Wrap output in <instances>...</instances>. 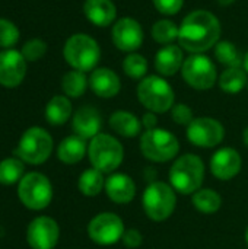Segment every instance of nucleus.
I'll return each mask as SVG.
<instances>
[{
	"mask_svg": "<svg viewBox=\"0 0 248 249\" xmlns=\"http://www.w3.org/2000/svg\"><path fill=\"white\" fill-rule=\"evenodd\" d=\"M241 165L243 160L240 153L231 147H224L218 150L210 159V171L213 177L221 181L232 179L241 171Z\"/></svg>",
	"mask_w": 248,
	"mask_h": 249,
	"instance_id": "obj_16",
	"label": "nucleus"
},
{
	"mask_svg": "<svg viewBox=\"0 0 248 249\" xmlns=\"http://www.w3.org/2000/svg\"><path fill=\"white\" fill-rule=\"evenodd\" d=\"M175 190L165 182H152L143 193V210L153 222L167 220L175 210Z\"/></svg>",
	"mask_w": 248,
	"mask_h": 249,
	"instance_id": "obj_7",
	"label": "nucleus"
},
{
	"mask_svg": "<svg viewBox=\"0 0 248 249\" xmlns=\"http://www.w3.org/2000/svg\"><path fill=\"white\" fill-rule=\"evenodd\" d=\"M225 136L224 125L209 117L194 118L187 125V139L191 144L203 149H210L218 146Z\"/></svg>",
	"mask_w": 248,
	"mask_h": 249,
	"instance_id": "obj_11",
	"label": "nucleus"
},
{
	"mask_svg": "<svg viewBox=\"0 0 248 249\" xmlns=\"http://www.w3.org/2000/svg\"><path fill=\"white\" fill-rule=\"evenodd\" d=\"M110 127L123 137H136L140 133V120L127 111H115L110 117Z\"/></svg>",
	"mask_w": 248,
	"mask_h": 249,
	"instance_id": "obj_22",
	"label": "nucleus"
},
{
	"mask_svg": "<svg viewBox=\"0 0 248 249\" xmlns=\"http://www.w3.org/2000/svg\"><path fill=\"white\" fill-rule=\"evenodd\" d=\"M88 155L95 169L101 171L102 174H111L121 165L124 149L115 137L99 133L91 139Z\"/></svg>",
	"mask_w": 248,
	"mask_h": 249,
	"instance_id": "obj_5",
	"label": "nucleus"
},
{
	"mask_svg": "<svg viewBox=\"0 0 248 249\" xmlns=\"http://www.w3.org/2000/svg\"><path fill=\"white\" fill-rule=\"evenodd\" d=\"M247 89H248V83H247Z\"/></svg>",
	"mask_w": 248,
	"mask_h": 249,
	"instance_id": "obj_43",
	"label": "nucleus"
},
{
	"mask_svg": "<svg viewBox=\"0 0 248 249\" xmlns=\"http://www.w3.org/2000/svg\"><path fill=\"white\" fill-rule=\"evenodd\" d=\"M246 241H247V244H248V228H247V232H246Z\"/></svg>",
	"mask_w": 248,
	"mask_h": 249,
	"instance_id": "obj_42",
	"label": "nucleus"
},
{
	"mask_svg": "<svg viewBox=\"0 0 248 249\" xmlns=\"http://www.w3.org/2000/svg\"><path fill=\"white\" fill-rule=\"evenodd\" d=\"M171 117L174 120V123L180 124V125H189L194 117H193V109L184 104H177L171 108Z\"/></svg>",
	"mask_w": 248,
	"mask_h": 249,
	"instance_id": "obj_35",
	"label": "nucleus"
},
{
	"mask_svg": "<svg viewBox=\"0 0 248 249\" xmlns=\"http://www.w3.org/2000/svg\"><path fill=\"white\" fill-rule=\"evenodd\" d=\"M63 55L75 70L85 73L95 69L101 57V50L92 36L86 34H76L66 41Z\"/></svg>",
	"mask_w": 248,
	"mask_h": 249,
	"instance_id": "obj_4",
	"label": "nucleus"
},
{
	"mask_svg": "<svg viewBox=\"0 0 248 249\" xmlns=\"http://www.w3.org/2000/svg\"><path fill=\"white\" fill-rule=\"evenodd\" d=\"M243 66H244V70L248 73V51L247 54L244 55V63H243Z\"/></svg>",
	"mask_w": 248,
	"mask_h": 249,
	"instance_id": "obj_41",
	"label": "nucleus"
},
{
	"mask_svg": "<svg viewBox=\"0 0 248 249\" xmlns=\"http://www.w3.org/2000/svg\"><path fill=\"white\" fill-rule=\"evenodd\" d=\"M151 32H152V38L158 44L170 45V44H174L175 39H178L180 26H177L170 19H159L158 22L153 23Z\"/></svg>",
	"mask_w": 248,
	"mask_h": 249,
	"instance_id": "obj_30",
	"label": "nucleus"
},
{
	"mask_svg": "<svg viewBox=\"0 0 248 249\" xmlns=\"http://www.w3.org/2000/svg\"><path fill=\"white\" fill-rule=\"evenodd\" d=\"M77 187H79V191L83 196H88V197L98 196L102 191V188H105V179H104L102 172L95 169V168L86 169L80 175Z\"/></svg>",
	"mask_w": 248,
	"mask_h": 249,
	"instance_id": "obj_26",
	"label": "nucleus"
},
{
	"mask_svg": "<svg viewBox=\"0 0 248 249\" xmlns=\"http://www.w3.org/2000/svg\"><path fill=\"white\" fill-rule=\"evenodd\" d=\"M205 178V165L196 155H184L178 158L170 169L171 187L180 194H194L200 190Z\"/></svg>",
	"mask_w": 248,
	"mask_h": 249,
	"instance_id": "obj_2",
	"label": "nucleus"
},
{
	"mask_svg": "<svg viewBox=\"0 0 248 249\" xmlns=\"http://www.w3.org/2000/svg\"><path fill=\"white\" fill-rule=\"evenodd\" d=\"M193 206L200 213L212 214L221 209L222 198L216 191L205 188V190H199L193 194Z\"/></svg>",
	"mask_w": 248,
	"mask_h": 249,
	"instance_id": "obj_27",
	"label": "nucleus"
},
{
	"mask_svg": "<svg viewBox=\"0 0 248 249\" xmlns=\"http://www.w3.org/2000/svg\"><path fill=\"white\" fill-rule=\"evenodd\" d=\"M53 150L51 136L39 127L28 128L19 140L16 155L32 165H39L48 159Z\"/></svg>",
	"mask_w": 248,
	"mask_h": 249,
	"instance_id": "obj_8",
	"label": "nucleus"
},
{
	"mask_svg": "<svg viewBox=\"0 0 248 249\" xmlns=\"http://www.w3.org/2000/svg\"><path fill=\"white\" fill-rule=\"evenodd\" d=\"M111 38L118 50L124 53H133L139 50L143 42V29L136 19L129 16L120 18L113 26Z\"/></svg>",
	"mask_w": 248,
	"mask_h": 249,
	"instance_id": "obj_13",
	"label": "nucleus"
},
{
	"mask_svg": "<svg viewBox=\"0 0 248 249\" xmlns=\"http://www.w3.org/2000/svg\"><path fill=\"white\" fill-rule=\"evenodd\" d=\"M72 115V104L66 96L57 95L50 99L45 107V118L53 125L64 124Z\"/></svg>",
	"mask_w": 248,
	"mask_h": 249,
	"instance_id": "obj_24",
	"label": "nucleus"
},
{
	"mask_svg": "<svg viewBox=\"0 0 248 249\" xmlns=\"http://www.w3.org/2000/svg\"><path fill=\"white\" fill-rule=\"evenodd\" d=\"M219 19L212 12L203 9L189 13L180 25L178 44L183 50L191 54L206 53L219 42Z\"/></svg>",
	"mask_w": 248,
	"mask_h": 249,
	"instance_id": "obj_1",
	"label": "nucleus"
},
{
	"mask_svg": "<svg viewBox=\"0 0 248 249\" xmlns=\"http://www.w3.org/2000/svg\"><path fill=\"white\" fill-rule=\"evenodd\" d=\"M221 6H229V4H232L235 0H216Z\"/></svg>",
	"mask_w": 248,
	"mask_h": 249,
	"instance_id": "obj_40",
	"label": "nucleus"
},
{
	"mask_svg": "<svg viewBox=\"0 0 248 249\" xmlns=\"http://www.w3.org/2000/svg\"><path fill=\"white\" fill-rule=\"evenodd\" d=\"M26 73V60L16 50H4L0 53V85L16 88L22 83Z\"/></svg>",
	"mask_w": 248,
	"mask_h": 249,
	"instance_id": "obj_15",
	"label": "nucleus"
},
{
	"mask_svg": "<svg viewBox=\"0 0 248 249\" xmlns=\"http://www.w3.org/2000/svg\"><path fill=\"white\" fill-rule=\"evenodd\" d=\"M247 71L241 67H228L219 76V88L231 95L240 93L247 86Z\"/></svg>",
	"mask_w": 248,
	"mask_h": 249,
	"instance_id": "obj_25",
	"label": "nucleus"
},
{
	"mask_svg": "<svg viewBox=\"0 0 248 249\" xmlns=\"http://www.w3.org/2000/svg\"><path fill=\"white\" fill-rule=\"evenodd\" d=\"M121 239H123V244L130 249L139 248L142 241H143L142 239V233L139 231H136V229H130V231L124 232Z\"/></svg>",
	"mask_w": 248,
	"mask_h": 249,
	"instance_id": "obj_37",
	"label": "nucleus"
},
{
	"mask_svg": "<svg viewBox=\"0 0 248 249\" xmlns=\"http://www.w3.org/2000/svg\"><path fill=\"white\" fill-rule=\"evenodd\" d=\"M19 39V29L7 19H0V47L12 48Z\"/></svg>",
	"mask_w": 248,
	"mask_h": 249,
	"instance_id": "obj_33",
	"label": "nucleus"
},
{
	"mask_svg": "<svg viewBox=\"0 0 248 249\" xmlns=\"http://www.w3.org/2000/svg\"><path fill=\"white\" fill-rule=\"evenodd\" d=\"M83 13L95 26H108L115 20L117 9L111 0H85Z\"/></svg>",
	"mask_w": 248,
	"mask_h": 249,
	"instance_id": "obj_21",
	"label": "nucleus"
},
{
	"mask_svg": "<svg viewBox=\"0 0 248 249\" xmlns=\"http://www.w3.org/2000/svg\"><path fill=\"white\" fill-rule=\"evenodd\" d=\"M89 86L95 95L99 98H113L121 89L120 77L111 69L101 67L95 69L89 77Z\"/></svg>",
	"mask_w": 248,
	"mask_h": 249,
	"instance_id": "obj_19",
	"label": "nucleus"
},
{
	"mask_svg": "<svg viewBox=\"0 0 248 249\" xmlns=\"http://www.w3.org/2000/svg\"><path fill=\"white\" fill-rule=\"evenodd\" d=\"M73 130L76 136L82 139H94L99 134V130L102 127V118L99 112L92 107H82L76 111L72 121Z\"/></svg>",
	"mask_w": 248,
	"mask_h": 249,
	"instance_id": "obj_17",
	"label": "nucleus"
},
{
	"mask_svg": "<svg viewBox=\"0 0 248 249\" xmlns=\"http://www.w3.org/2000/svg\"><path fill=\"white\" fill-rule=\"evenodd\" d=\"M124 232L123 220L114 213H101L88 226L89 238L98 245H113L123 238Z\"/></svg>",
	"mask_w": 248,
	"mask_h": 249,
	"instance_id": "obj_12",
	"label": "nucleus"
},
{
	"mask_svg": "<svg viewBox=\"0 0 248 249\" xmlns=\"http://www.w3.org/2000/svg\"><path fill=\"white\" fill-rule=\"evenodd\" d=\"M18 196L28 209L42 210L51 203L53 187L45 175L31 172L20 179Z\"/></svg>",
	"mask_w": 248,
	"mask_h": 249,
	"instance_id": "obj_9",
	"label": "nucleus"
},
{
	"mask_svg": "<svg viewBox=\"0 0 248 249\" xmlns=\"http://www.w3.org/2000/svg\"><path fill=\"white\" fill-rule=\"evenodd\" d=\"M88 79L85 76L83 71H79V70H72V71H67L64 76H63V80H61V89L63 92L70 96V98H79L85 93L86 88H88Z\"/></svg>",
	"mask_w": 248,
	"mask_h": 249,
	"instance_id": "obj_29",
	"label": "nucleus"
},
{
	"mask_svg": "<svg viewBox=\"0 0 248 249\" xmlns=\"http://www.w3.org/2000/svg\"><path fill=\"white\" fill-rule=\"evenodd\" d=\"M215 57L227 67H241L244 63V57L231 41H219L215 45Z\"/></svg>",
	"mask_w": 248,
	"mask_h": 249,
	"instance_id": "obj_28",
	"label": "nucleus"
},
{
	"mask_svg": "<svg viewBox=\"0 0 248 249\" xmlns=\"http://www.w3.org/2000/svg\"><path fill=\"white\" fill-rule=\"evenodd\" d=\"M22 55L26 61H37L47 53V44L42 39H31L22 47Z\"/></svg>",
	"mask_w": 248,
	"mask_h": 249,
	"instance_id": "obj_34",
	"label": "nucleus"
},
{
	"mask_svg": "<svg viewBox=\"0 0 248 249\" xmlns=\"http://www.w3.org/2000/svg\"><path fill=\"white\" fill-rule=\"evenodd\" d=\"M140 150L146 159L162 163L177 156L180 150V143L171 131L162 128H152L146 130L142 134Z\"/></svg>",
	"mask_w": 248,
	"mask_h": 249,
	"instance_id": "obj_6",
	"label": "nucleus"
},
{
	"mask_svg": "<svg viewBox=\"0 0 248 249\" xmlns=\"http://www.w3.org/2000/svg\"><path fill=\"white\" fill-rule=\"evenodd\" d=\"M105 193L115 204H127L136 196V184L126 174H113L105 181Z\"/></svg>",
	"mask_w": 248,
	"mask_h": 249,
	"instance_id": "obj_18",
	"label": "nucleus"
},
{
	"mask_svg": "<svg viewBox=\"0 0 248 249\" xmlns=\"http://www.w3.org/2000/svg\"><path fill=\"white\" fill-rule=\"evenodd\" d=\"M139 102L155 114L167 112L174 107V90L171 85L161 76H148L137 86Z\"/></svg>",
	"mask_w": 248,
	"mask_h": 249,
	"instance_id": "obj_3",
	"label": "nucleus"
},
{
	"mask_svg": "<svg viewBox=\"0 0 248 249\" xmlns=\"http://www.w3.org/2000/svg\"><path fill=\"white\" fill-rule=\"evenodd\" d=\"M181 74L186 83L197 90H208L218 80L216 67L205 54H190L183 63Z\"/></svg>",
	"mask_w": 248,
	"mask_h": 249,
	"instance_id": "obj_10",
	"label": "nucleus"
},
{
	"mask_svg": "<svg viewBox=\"0 0 248 249\" xmlns=\"http://www.w3.org/2000/svg\"><path fill=\"white\" fill-rule=\"evenodd\" d=\"M153 6L156 7V10L162 15H168V16H172V15H177L183 4H184V0H152Z\"/></svg>",
	"mask_w": 248,
	"mask_h": 249,
	"instance_id": "obj_36",
	"label": "nucleus"
},
{
	"mask_svg": "<svg viewBox=\"0 0 248 249\" xmlns=\"http://www.w3.org/2000/svg\"><path fill=\"white\" fill-rule=\"evenodd\" d=\"M85 153H86V143H85V139H82L79 136L66 137L57 149L58 159L67 165L80 162L83 159Z\"/></svg>",
	"mask_w": 248,
	"mask_h": 249,
	"instance_id": "obj_23",
	"label": "nucleus"
},
{
	"mask_svg": "<svg viewBox=\"0 0 248 249\" xmlns=\"http://www.w3.org/2000/svg\"><path fill=\"white\" fill-rule=\"evenodd\" d=\"M58 226L51 217H37L34 219L26 232L28 244L34 249H53L58 241Z\"/></svg>",
	"mask_w": 248,
	"mask_h": 249,
	"instance_id": "obj_14",
	"label": "nucleus"
},
{
	"mask_svg": "<svg viewBox=\"0 0 248 249\" xmlns=\"http://www.w3.org/2000/svg\"><path fill=\"white\" fill-rule=\"evenodd\" d=\"M184 60L183 48L180 45H164L155 55V69L161 76L170 77L181 70Z\"/></svg>",
	"mask_w": 248,
	"mask_h": 249,
	"instance_id": "obj_20",
	"label": "nucleus"
},
{
	"mask_svg": "<svg viewBox=\"0 0 248 249\" xmlns=\"http://www.w3.org/2000/svg\"><path fill=\"white\" fill-rule=\"evenodd\" d=\"M123 70L129 77L134 80L145 79L148 71V60L140 54L130 53L123 61Z\"/></svg>",
	"mask_w": 248,
	"mask_h": 249,
	"instance_id": "obj_31",
	"label": "nucleus"
},
{
	"mask_svg": "<svg viewBox=\"0 0 248 249\" xmlns=\"http://www.w3.org/2000/svg\"><path fill=\"white\" fill-rule=\"evenodd\" d=\"M23 174V163L19 159H4L0 162V184L10 185L18 182Z\"/></svg>",
	"mask_w": 248,
	"mask_h": 249,
	"instance_id": "obj_32",
	"label": "nucleus"
},
{
	"mask_svg": "<svg viewBox=\"0 0 248 249\" xmlns=\"http://www.w3.org/2000/svg\"><path fill=\"white\" fill-rule=\"evenodd\" d=\"M243 142H244V144L248 147V127L244 128V133H243Z\"/></svg>",
	"mask_w": 248,
	"mask_h": 249,
	"instance_id": "obj_39",
	"label": "nucleus"
},
{
	"mask_svg": "<svg viewBox=\"0 0 248 249\" xmlns=\"http://www.w3.org/2000/svg\"><path fill=\"white\" fill-rule=\"evenodd\" d=\"M156 124H158V118L155 115V112H146L143 117H142V125L146 128V130H152V128H156Z\"/></svg>",
	"mask_w": 248,
	"mask_h": 249,
	"instance_id": "obj_38",
	"label": "nucleus"
}]
</instances>
